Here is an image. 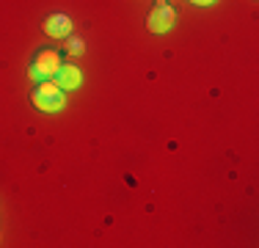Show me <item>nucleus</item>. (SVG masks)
Returning <instances> with one entry per match:
<instances>
[{"mask_svg":"<svg viewBox=\"0 0 259 248\" xmlns=\"http://www.w3.org/2000/svg\"><path fill=\"white\" fill-rule=\"evenodd\" d=\"M163 3H165V0H157V6H163Z\"/></svg>","mask_w":259,"mask_h":248,"instance_id":"nucleus-8","label":"nucleus"},{"mask_svg":"<svg viewBox=\"0 0 259 248\" xmlns=\"http://www.w3.org/2000/svg\"><path fill=\"white\" fill-rule=\"evenodd\" d=\"M69 50H72V53H80V50H83V42H80V39H72Z\"/></svg>","mask_w":259,"mask_h":248,"instance_id":"nucleus-6","label":"nucleus"},{"mask_svg":"<svg viewBox=\"0 0 259 248\" xmlns=\"http://www.w3.org/2000/svg\"><path fill=\"white\" fill-rule=\"evenodd\" d=\"M190 3H193V6H212L215 0H190Z\"/></svg>","mask_w":259,"mask_h":248,"instance_id":"nucleus-7","label":"nucleus"},{"mask_svg":"<svg viewBox=\"0 0 259 248\" xmlns=\"http://www.w3.org/2000/svg\"><path fill=\"white\" fill-rule=\"evenodd\" d=\"M80 80H83V74H80L77 66H72V64H61L58 69L53 72V83L58 86L61 91H69V89H77L80 86Z\"/></svg>","mask_w":259,"mask_h":248,"instance_id":"nucleus-4","label":"nucleus"},{"mask_svg":"<svg viewBox=\"0 0 259 248\" xmlns=\"http://www.w3.org/2000/svg\"><path fill=\"white\" fill-rule=\"evenodd\" d=\"M30 102H33L39 110H45V113H58V110L66 105V94L55 83L41 80V83H36L33 94H30Z\"/></svg>","mask_w":259,"mask_h":248,"instance_id":"nucleus-1","label":"nucleus"},{"mask_svg":"<svg viewBox=\"0 0 259 248\" xmlns=\"http://www.w3.org/2000/svg\"><path fill=\"white\" fill-rule=\"evenodd\" d=\"M61 66V55L55 53V50H41L39 55H36L33 66H30V80H36V83H41V80L53 77V72Z\"/></svg>","mask_w":259,"mask_h":248,"instance_id":"nucleus-2","label":"nucleus"},{"mask_svg":"<svg viewBox=\"0 0 259 248\" xmlns=\"http://www.w3.org/2000/svg\"><path fill=\"white\" fill-rule=\"evenodd\" d=\"M177 22V14L171 6H155V9L149 11V17H146V28L152 30V33H165V30H171Z\"/></svg>","mask_w":259,"mask_h":248,"instance_id":"nucleus-3","label":"nucleus"},{"mask_svg":"<svg viewBox=\"0 0 259 248\" xmlns=\"http://www.w3.org/2000/svg\"><path fill=\"white\" fill-rule=\"evenodd\" d=\"M45 33L50 36V39H66V36L72 33V22L66 14H50L45 20Z\"/></svg>","mask_w":259,"mask_h":248,"instance_id":"nucleus-5","label":"nucleus"}]
</instances>
